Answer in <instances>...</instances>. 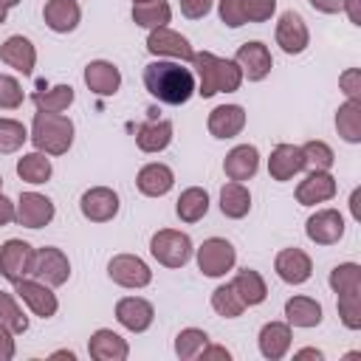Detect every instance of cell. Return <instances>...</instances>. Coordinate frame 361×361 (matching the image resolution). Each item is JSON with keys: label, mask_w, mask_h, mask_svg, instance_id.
<instances>
[{"label": "cell", "mask_w": 361, "mask_h": 361, "mask_svg": "<svg viewBox=\"0 0 361 361\" xmlns=\"http://www.w3.org/2000/svg\"><path fill=\"white\" fill-rule=\"evenodd\" d=\"M144 87L161 104L178 107L195 96L197 82H195V73L183 68L178 59H152L144 68Z\"/></svg>", "instance_id": "obj_1"}, {"label": "cell", "mask_w": 361, "mask_h": 361, "mask_svg": "<svg viewBox=\"0 0 361 361\" xmlns=\"http://www.w3.org/2000/svg\"><path fill=\"white\" fill-rule=\"evenodd\" d=\"M195 73H197V96L212 99L217 93H234L243 85V71L234 59L217 56L212 51H195L192 56Z\"/></svg>", "instance_id": "obj_2"}, {"label": "cell", "mask_w": 361, "mask_h": 361, "mask_svg": "<svg viewBox=\"0 0 361 361\" xmlns=\"http://www.w3.org/2000/svg\"><path fill=\"white\" fill-rule=\"evenodd\" d=\"M73 135H76V127L65 113L37 110L31 118L28 141L34 144V149H39L45 155H65L73 147Z\"/></svg>", "instance_id": "obj_3"}, {"label": "cell", "mask_w": 361, "mask_h": 361, "mask_svg": "<svg viewBox=\"0 0 361 361\" xmlns=\"http://www.w3.org/2000/svg\"><path fill=\"white\" fill-rule=\"evenodd\" d=\"M149 254L164 268H183L192 259L195 245H192V237L180 228H158L149 237Z\"/></svg>", "instance_id": "obj_4"}, {"label": "cell", "mask_w": 361, "mask_h": 361, "mask_svg": "<svg viewBox=\"0 0 361 361\" xmlns=\"http://www.w3.org/2000/svg\"><path fill=\"white\" fill-rule=\"evenodd\" d=\"M195 259H197V271L209 279H220L228 271H234L237 265V248L226 240V237H209L200 243V248H195Z\"/></svg>", "instance_id": "obj_5"}, {"label": "cell", "mask_w": 361, "mask_h": 361, "mask_svg": "<svg viewBox=\"0 0 361 361\" xmlns=\"http://www.w3.org/2000/svg\"><path fill=\"white\" fill-rule=\"evenodd\" d=\"M274 39H276V45H279L288 56L305 54L307 45H310V31H307L305 17H302L299 11H293V8L282 11L279 20H276V28H274Z\"/></svg>", "instance_id": "obj_6"}, {"label": "cell", "mask_w": 361, "mask_h": 361, "mask_svg": "<svg viewBox=\"0 0 361 361\" xmlns=\"http://www.w3.org/2000/svg\"><path fill=\"white\" fill-rule=\"evenodd\" d=\"M31 276L51 285V288H59L71 279V259L62 248H54V245H45V248H37L34 251V265H31Z\"/></svg>", "instance_id": "obj_7"}, {"label": "cell", "mask_w": 361, "mask_h": 361, "mask_svg": "<svg viewBox=\"0 0 361 361\" xmlns=\"http://www.w3.org/2000/svg\"><path fill=\"white\" fill-rule=\"evenodd\" d=\"M107 276L118 285V288H147L152 282V268L138 257V254H116L107 262Z\"/></svg>", "instance_id": "obj_8"}, {"label": "cell", "mask_w": 361, "mask_h": 361, "mask_svg": "<svg viewBox=\"0 0 361 361\" xmlns=\"http://www.w3.org/2000/svg\"><path fill=\"white\" fill-rule=\"evenodd\" d=\"M31 265H34V245L31 243L11 237L0 245V276L8 279L11 285L31 276Z\"/></svg>", "instance_id": "obj_9"}, {"label": "cell", "mask_w": 361, "mask_h": 361, "mask_svg": "<svg viewBox=\"0 0 361 361\" xmlns=\"http://www.w3.org/2000/svg\"><path fill=\"white\" fill-rule=\"evenodd\" d=\"M147 51H149L155 59H178V62H192V56H195L192 42H189L183 34L172 31L169 25L152 28V31L147 34Z\"/></svg>", "instance_id": "obj_10"}, {"label": "cell", "mask_w": 361, "mask_h": 361, "mask_svg": "<svg viewBox=\"0 0 361 361\" xmlns=\"http://www.w3.org/2000/svg\"><path fill=\"white\" fill-rule=\"evenodd\" d=\"M54 214H56V206L42 192H23L14 203V223L25 228H42L54 220Z\"/></svg>", "instance_id": "obj_11"}, {"label": "cell", "mask_w": 361, "mask_h": 361, "mask_svg": "<svg viewBox=\"0 0 361 361\" xmlns=\"http://www.w3.org/2000/svg\"><path fill=\"white\" fill-rule=\"evenodd\" d=\"M14 293H17V299H23V305L34 313V316H39V319H51V316H56V310H59V299H56V293L51 290V285H45V282H39V279H20V282H14Z\"/></svg>", "instance_id": "obj_12"}, {"label": "cell", "mask_w": 361, "mask_h": 361, "mask_svg": "<svg viewBox=\"0 0 361 361\" xmlns=\"http://www.w3.org/2000/svg\"><path fill=\"white\" fill-rule=\"evenodd\" d=\"M121 209L118 195L110 186H90L79 197V212L90 223H110Z\"/></svg>", "instance_id": "obj_13"}, {"label": "cell", "mask_w": 361, "mask_h": 361, "mask_svg": "<svg viewBox=\"0 0 361 361\" xmlns=\"http://www.w3.org/2000/svg\"><path fill=\"white\" fill-rule=\"evenodd\" d=\"M344 228H347V223L338 209H319L305 223V234L316 245H336L344 237Z\"/></svg>", "instance_id": "obj_14"}, {"label": "cell", "mask_w": 361, "mask_h": 361, "mask_svg": "<svg viewBox=\"0 0 361 361\" xmlns=\"http://www.w3.org/2000/svg\"><path fill=\"white\" fill-rule=\"evenodd\" d=\"M234 62L240 65L243 79H248V82H262V79L271 73V68H274L271 51H268V45L259 42V39L243 42V45L237 48V54H234Z\"/></svg>", "instance_id": "obj_15"}, {"label": "cell", "mask_w": 361, "mask_h": 361, "mask_svg": "<svg viewBox=\"0 0 361 361\" xmlns=\"http://www.w3.org/2000/svg\"><path fill=\"white\" fill-rule=\"evenodd\" d=\"M336 192H338V183L330 169H310L305 175V180H299V186H296V203L299 206L327 203L336 197Z\"/></svg>", "instance_id": "obj_16"}, {"label": "cell", "mask_w": 361, "mask_h": 361, "mask_svg": "<svg viewBox=\"0 0 361 361\" xmlns=\"http://www.w3.org/2000/svg\"><path fill=\"white\" fill-rule=\"evenodd\" d=\"M274 271L285 285H305L313 276V259L302 248H282L274 257Z\"/></svg>", "instance_id": "obj_17"}, {"label": "cell", "mask_w": 361, "mask_h": 361, "mask_svg": "<svg viewBox=\"0 0 361 361\" xmlns=\"http://www.w3.org/2000/svg\"><path fill=\"white\" fill-rule=\"evenodd\" d=\"M116 322L130 333H144L155 322V307L144 296H121L116 302Z\"/></svg>", "instance_id": "obj_18"}, {"label": "cell", "mask_w": 361, "mask_h": 361, "mask_svg": "<svg viewBox=\"0 0 361 361\" xmlns=\"http://www.w3.org/2000/svg\"><path fill=\"white\" fill-rule=\"evenodd\" d=\"M245 121H248V113H245L243 104H217L209 113L206 127L214 138L226 141V138H237L245 130Z\"/></svg>", "instance_id": "obj_19"}, {"label": "cell", "mask_w": 361, "mask_h": 361, "mask_svg": "<svg viewBox=\"0 0 361 361\" xmlns=\"http://www.w3.org/2000/svg\"><path fill=\"white\" fill-rule=\"evenodd\" d=\"M82 76H85L87 90L96 93V96H104V99L107 96H116L118 87H121V71L110 59H93V62H87Z\"/></svg>", "instance_id": "obj_20"}, {"label": "cell", "mask_w": 361, "mask_h": 361, "mask_svg": "<svg viewBox=\"0 0 361 361\" xmlns=\"http://www.w3.org/2000/svg\"><path fill=\"white\" fill-rule=\"evenodd\" d=\"M0 59H3L8 68H14L17 73L31 76L34 68H37V45H34L28 37H23V34H11V37L0 45Z\"/></svg>", "instance_id": "obj_21"}, {"label": "cell", "mask_w": 361, "mask_h": 361, "mask_svg": "<svg viewBox=\"0 0 361 361\" xmlns=\"http://www.w3.org/2000/svg\"><path fill=\"white\" fill-rule=\"evenodd\" d=\"M257 169H259V149L254 144H237L223 158V172L228 180L245 183L257 175Z\"/></svg>", "instance_id": "obj_22"}, {"label": "cell", "mask_w": 361, "mask_h": 361, "mask_svg": "<svg viewBox=\"0 0 361 361\" xmlns=\"http://www.w3.org/2000/svg\"><path fill=\"white\" fill-rule=\"evenodd\" d=\"M290 341H293V330L288 322H265L259 327V336H257V344H259V353L262 358L268 361H279L290 353Z\"/></svg>", "instance_id": "obj_23"}, {"label": "cell", "mask_w": 361, "mask_h": 361, "mask_svg": "<svg viewBox=\"0 0 361 361\" xmlns=\"http://www.w3.org/2000/svg\"><path fill=\"white\" fill-rule=\"evenodd\" d=\"M87 355L93 361H124L130 355V344L127 338H121L116 330L110 327H99L90 333L87 338Z\"/></svg>", "instance_id": "obj_24"}, {"label": "cell", "mask_w": 361, "mask_h": 361, "mask_svg": "<svg viewBox=\"0 0 361 361\" xmlns=\"http://www.w3.org/2000/svg\"><path fill=\"white\" fill-rule=\"evenodd\" d=\"M135 186L144 197H164L172 192L175 186V172L172 166L161 164V161H152V164H144L135 175Z\"/></svg>", "instance_id": "obj_25"}, {"label": "cell", "mask_w": 361, "mask_h": 361, "mask_svg": "<svg viewBox=\"0 0 361 361\" xmlns=\"http://www.w3.org/2000/svg\"><path fill=\"white\" fill-rule=\"evenodd\" d=\"M42 20L54 34H71L82 23V6L76 0H45Z\"/></svg>", "instance_id": "obj_26"}, {"label": "cell", "mask_w": 361, "mask_h": 361, "mask_svg": "<svg viewBox=\"0 0 361 361\" xmlns=\"http://www.w3.org/2000/svg\"><path fill=\"white\" fill-rule=\"evenodd\" d=\"M305 172V158H302V147L296 144H276L268 155V175L279 183L290 180L293 175Z\"/></svg>", "instance_id": "obj_27"}, {"label": "cell", "mask_w": 361, "mask_h": 361, "mask_svg": "<svg viewBox=\"0 0 361 361\" xmlns=\"http://www.w3.org/2000/svg\"><path fill=\"white\" fill-rule=\"evenodd\" d=\"M322 316H324V310L313 296H290L285 302V322L290 327H302V330L319 327Z\"/></svg>", "instance_id": "obj_28"}, {"label": "cell", "mask_w": 361, "mask_h": 361, "mask_svg": "<svg viewBox=\"0 0 361 361\" xmlns=\"http://www.w3.org/2000/svg\"><path fill=\"white\" fill-rule=\"evenodd\" d=\"M172 121H144L135 127V147L147 155L164 152L172 144Z\"/></svg>", "instance_id": "obj_29"}, {"label": "cell", "mask_w": 361, "mask_h": 361, "mask_svg": "<svg viewBox=\"0 0 361 361\" xmlns=\"http://www.w3.org/2000/svg\"><path fill=\"white\" fill-rule=\"evenodd\" d=\"M231 288L237 290V296L243 299L245 307H257L268 299V285H265L262 274L254 268H240L231 279Z\"/></svg>", "instance_id": "obj_30"}, {"label": "cell", "mask_w": 361, "mask_h": 361, "mask_svg": "<svg viewBox=\"0 0 361 361\" xmlns=\"http://www.w3.org/2000/svg\"><path fill=\"white\" fill-rule=\"evenodd\" d=\"M220 212L228 220H243L251 212V192L240 180H228L220 186Z\"/></svg>", "instance_id": "obj_31"}, {"label": "cell", "mask_w": 361, "mask_h": 361, "mask_svg": "<svg viewBox=\"0 0 361 361\" xmlns=\"http://www.w3.org/2000/svg\"><path fill=\"white\" fill-rule=\"evenodd\" d=\"M17 175L20 180L31 183V186H39V183H48L51 175H54V166H51V155L34 149V152H25L17 158Z\"/></svg>", "instance_id": "obj_32"}, {"label": "cell", "mask_w": 361, "mask_h": 361, "mask_svg": "<svg viewBox=\"0 0 361 361\" xmlns=\"http://www.w3.org/2000/svg\"><path fill=\"white\" fill-rule=\"evenodd\" d=\"M336 133L347 144H361V99H347L336 110Z\"/></svg>", "instance_id": "obj_33"}, {"label": "cell", "mask_w": 361, "mask_h": 361, "mask_svg": "<svg viewBox=\"0 0 361 361\" xmlns=\"http://www.w3.org/2000/svg\"><path fill=\"white\" fill-rule=\"evenodd\" d=\"M206 212H209V192L203 186H189L180 192V197L175 203V214L183 223H197L206 217Z\"/></svg>", "instance_id": "obj_34"}, {"label": "cell", "mask_w": 361, "mask_h": 361, "mask_svg": "<svg viewBox=\"0 0 361 361\" xmlns=\"http://www.w3.org/2000/svg\"><path fill=\"white\" fill-rule=\"evenodd\" d=\"M172 20V6L166 0H147V3H133V23L152 31L164 28Z\"/></svg>", "instance_id": "obj_35"}, {"label": "cell", "mask_w": 361, "mask_h": 361, "mask_svg": "<svg viewBox=\"0 0 361 361\" xmlns=\"http://www.w3.org/2000/svg\"><path fill=\"white\" fill-rule=\"evenodd\" d=\"M31 99H34L37 110H42V113H65L73 104L76 93L71 85H54L48 90H37Z\"/></svg>", "instance_id": "obj_36"}, {"label": "cell", "mask_w": 361, "mask_h": 361, "mask_svg": "<svg viewBox=\"0 0 361 361\" xmlns=\"http://www.w3.org/2000/svg\"><path fill=\"white\" fill-rule=\"evenodd\" d=\"M327 285L330 290L338 296V293H353V290H361V265L358 262H338L330 276H327Z\"/></svg>", "instance_id": "obj_37"}, {"label": "cell", "mask_w": 361, "mask_h": 361, "mask_svg": "<svg viewBox=\"0 0 361 361\" xmlns=\"http://www.w3.org/2000/svg\"><path fill=\"white\" fill-rule=\"evenodd\" d=\"M212 310H214L217 316H223V319H237V316H243L245 305H243V299L237 296V290L231 288V282L217 285V288L212 290Z\"/></svg>", "instance_id": "obj_38"}, {"label": "cell", "mask_w": 361, "mask_h": 361, "mask_svg": "<svg viewBox=\"0 0 361 361\" xmlns=\"http://www.w3.org/2000/svg\"><path fill=\"white\" fill-rule=\"evenodd\" d=\"M206 344H209L206 330H200V327H183V330L175 336V355H178L180 361H192V358L200 355V350H203Z\"/></svg>", "instance_id": "obj_39"}, {"label": "cell", "mask_w": 361, "mask_h": 361, "mask_svg": "<svg viewBox=\"0 0 361 361\" xmlns=\"http://www.w3.org/2000/svg\"><path fill=\"white\" fill-rule=\"evenodd\" d=\"M302 158H305V169L307 172L310 169H333V164H336L333 147L327 141H319V138L302 144Z\"/></svg>", "instance_id": "obj_40"}, {"label": "cell", "mask_w": 361, "mask_h": 361, "mask_svg": "<svg viewBox=\"0 0 361 361\" xmlns=\"http://www.w3.org/2000/svg\"><path fill=\"white\" fill-rule=\"evenodd\" d=\"M28 141V130L23 121L17 118H0V155H11L17 149H23Z\"/></svg>", "instance_id": "obj_41"}, {"label": "cell", "mask_w": 361, "mask_h": 361, "mask_svg": "<svg viewBox=\"0 0 361 361\" xmlns=\"http://www.w3.org/2000/svg\"><path fill=\"white\" fill-rule=\"evenodd\" d=\"M0 322H3L14 336H20V333L28 330V316L20 310L17 299H14L11 293H6V290H0Z\"/></svg>", "instance_id": "obj_42"}, {"label": "cell", "mask_w": 361, "mask_h": 361, "mask_svg": "<svg viewBox=\"0 0 361 361\" xmlns=\"http://www.w3.org/2000/svg\"><path fill=\"white\" fill-rule=\"evenodd\" d=\"M336 307H338V319L347 330H361V290L338 293Z\"/></svg>", "instance_id": "obj_43"}, {"label": "cell", "mask_w": 361, "mask_h": 361, "mask_svg": "<svg viewBox=\"0 0 361 361\" xmlns=\"http://www.w3.org/2000/svg\"><path fill=\"white\" fill-rule=\"evenodd\" d=\"M23 102H25V90L20 79L0 73V110H17Z\"/></svg>", "instance_id": "obj_44"}, {"label": "cell", "mask_w": 361, "mask_h": 361, "mask_svg": "<svg viewBox=\"0 0 361 361\" xmlns=\"http://www.w3.org/2000/svg\"><path fill=\"white\" fill-rule=\"evenodd\" d=\"M245 23H268L276 14V0H243Z\"/></svg>", "instance_id": "obj_45"}, {"label": "cell", "mask_w": 361, "mask_h": 361, "mask_svg": "<svg viewBox=\"0 0 361 361\" xmlns=\"http://www.w3.org/2000/svg\"><path fill=\"white\" fill-rule=\"evenodd\" d=\"M217 14H220V23H226L228 28H240V25H245L243 0H217Z\"/></svg>", "instance_id": "obj_46"}, {"label": "cell", "mask_w": 361, "mask_h": 361, "mask_svg": "<svg viewBox=\"0 0 361 361\" xmlns=\"http://www.w3.org/2000/svg\"><path fill=\"white\" fill-rule=\"evenodd\" d=\"M338 87L347 99H361V68H347L338 76Z\"/></svg>", "instance_id": "obj_47"}, {"label": "cell", "mask_w": 361, "mask_h": 361, "mask_svg": "<svg viewBox=\"0 0 361 361\" xmlns=\"http://www.w3.org/2000/svg\"><path fill=\"white\" fill-rule=\"evenodd\" d=\"M178 6L186 20H203L214 8V0H178Z\"/></svg>", "instance_id": "obj_48"}, {"label": "cell", "mask_w": 361, "mask_h": 361, "mask_svg": "<svg viewBox=\"0 0 361 361\" xmlns=\"http://www.w3.org/2000/svg\"><path fill=\"white\" fill-rule=\"evenodd\" d=\"M17 353V344H14V333L0 322V361H11Z\"/></svg>", "instance_id": "obj_49"}, {"label": "cell", "mask_w": 361, "mask_h": 361, "mask_svg": "<svg viewBox=\"0 0 361 361\" xmlns=\"http://www.w3.org/2000/svg\"><path fill=\"white\" fill-rule=\"evenodd\" d=\"M197 358H203V361H209V358H220V361H231V353L226 350V347H220V344H206L203 350H200V355Z\"/></svg>", "instance_id": "obj_50"}, {"label": "cell", "mask_w": 361, "mask_h": 361, "mask_svg": "<svg viewBox=\"0 0 361 361\" xmlns=\"http://www.w3.org/2000/svg\"><path fill=\"white\" fill-rule=\"evenodd\" d=\"M11 223H14V200H8L0 192V228L3 226H11Z\"/></svg>", "instance_id": "obj_51"}, {"label": "cell", "mask_w": 361, "mask_h": 361, "mask_svg": "<svg viewBox=\"0 0 361 361\" xmlns=\"http://www.w3.org/2000/svg\"><path fill=\"white\" fill-rule=\"evenodd\" d=\"M341 11L350 17L353 25H361V0H344L341 3Z\"/></svg>", "instance_id": "obj_52"}, {"label": "cell", "mask_w": 361, "mask_h": 361, "mask_svg": "<svg viewBox=\"0 0 361 361\" xmlns=\"http://www.w3.org/2000/svg\"><path fill=\"white\" fill-rule=\"evenodd\" d=\"M307 3H310L316 11H322V14H338L344 0H307Z\"/></svg>", "instance_id": "obj_53"}, {"label": "cell", "mask_w": 361, "mask_h": 361, "mask_svg": "<svg viewBox=\"0 0 361 361\" xmlns=\"http://www.w3.org/2000/svg\"><path fill=\"white\" fill-rule=\"evenodd\" d=\"M293 355H296V358H316V361H322V358H324V353H322V350H316V347H302V350H296Z\"/></svg>", "instance_id": "obj_54"}, {"label": "cell", "mask_w": 361, "mask_h": 361, "mask_svg": "<svg viewBox=\"0 0 361 361\" xmlns=\"http://www.w3.org/2000/svg\"><path fill=\"white\" fill-rule=\"evenodd\" d=\"M358 200H361V189H353V195H350V212H353V217H355V220H361Z\"/></svg>", "instance_id": "obj_55"}, {"label": "cell", "mask_w": 361, "mask_h": 361, "mask_svg": "<svg viewBox=\"0 0 361 361\" xmlns=\"http://www.w3.org/2000/svg\"><path fill=\"white\" fill-rule=\"evenodd\" d=\"M54 358H71V361H73V358H76V353H73V350H56V353H54Z\"/></svg>", "instance_id": "obj_56"}, {"label": "cell", "mask_w": 361, "mask_h": 361, "mask_svg": "<svg viewBox=\"0 0 361 361\" xmlns=\"http://www.w3.org/2000/svg\"><path fill=\"white\" fill-rule=\"evenodd\" d=\"M20 3H23V0H0V6H3L6 11H8V8H14V6H20Z\"/></svg>", "instance_id": "obj_57"}, {"label": "cell", "mask_w": 361, "mask_h": 361, "mask_svg": "<svg viewBox=\"0 0 361 361\" xmlns=\"http://www.w3.org/2000/svg\"><path fill=\"white\" fill-rule=\"evenodd\" d=\"M6 14H8V11H6V8H3V6H0V25H3V23H6Z\"/></svg>", "instance_id": "obj_58"}, {"label": "cell", "mask_w": 361, "mask_h": 361, "mask_svg": "<svg viewBox=\"0 0 361 361\" xmlns=\"http://www.w3.org/2000/svg\"><path fill=\"white\" fill-rule=\"evenodd\" d=\"M0 192H3V175H0Z\"/></svg>", "instance_id": "obj_59"}, {"label": "cell", "mask_w": 361, "mask_h": 361, "mask_svg": "<svg viewBox=\"0 0 361 361\" xmlns=\"http://www.w3.org/2000/svg\"><path fill=\"white\" fill-rule=\"evenodd\" d=\"M133 3H147V0H133Z\"/></svg>", "instance_id": "obj_60"}]
</instances>
